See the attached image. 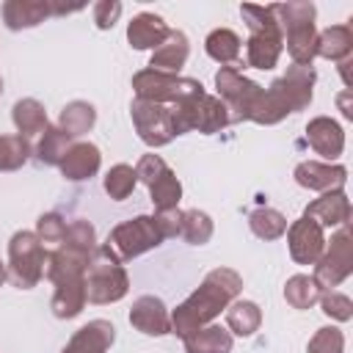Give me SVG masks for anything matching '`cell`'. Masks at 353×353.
I'll use <instances>...</instances> for the list:
<instances>
[{"label":"cell","mask_w":353,"mask_h":353,"mask_svg":"<svg viewBox=\"0 0 353 353\" xmlns=\"http://www.w3.org/2000/svg\"><path fill=\"white\" fill-rule=\"evenodd\" d=\"M94 251H97V229L85 218L66 223L63 243L47 251L44 273L55 284V295L50 306L58 320L77 317L83 306L88 303L85 301V268Z\"/></svg>","instance_id":"obj_1"},{"label":"cell","mask_w":353,"mask_h":353,"mask_svg":"<svg viewBox=\"0 0 353 353\" xmlns=\"http://www.w3.org/2000/svg\"><path fill=\"white\" fill-rule=\"evenodd\" d=\"M243 290V276L232 268H215L204 276V281L171 312V334L188 336L204 325H210Z\"/></svg>","instance_id":"obj_2"},{"label":"cell","mask_w":353,"mask_h":353,"mask_svg":"<svg viewBox=\"0 0 353 353\" xmlns=\"http://www.w3.org/2000/svg\"><path fill=\"white\" fill-rule=\"evenodd\" d=\"M287 52L292 58V63L298 66H312V61L317 58V28H314V3H273L270 6Z\"/></svg>","instance_id":"obj_3"},{"label":"cell","mask_w":353,"mask_h":353,"mask_svg":"<svg viewBox=\"0 0 353 353\" xmlns=\"http://www.w3.org/2000/svg\"><path fill=\"white\" fill-rule=\"evenodd\" d=\"M240 17L248 25V41H245V61L254 69H273L281 58L284 50V36L281 28L270 11V6H254V3H243L240 6Z\"/></svg>","instance_id":"obj_4"},{"label":"cell","mask_w":353,"mask_h":353,"mask_svg":"<svg viewBox=\"0 0 353 353\" xmlns=\"http://www.w3.org/2000/svg\"><path fill=\"white\" fill-rule=\"evenodd\" d=\"M232 124V116L226 110V105L207 94V91H199L176 105H171V127H174V135H185V132H204V135H212V132H221Z\"/></svg>","instance_id":"obj_5"},{"label":"cell","mask_w":353,"mask_h":353,"mask_svg":"<svg viewBox=\"0 0 353 353\" xmlns=\"http://www.w3.org/2000/svg\"><path fill=\"white\" fill-rule=\"evenodd\" d=\"M168 237H165L157 215H135V218L121 221L119 226H113V232L108 234V240L102 245L124 265V262L157 248Z\"/></svg>","instance_id":"obj_6"},{"label":"cell","mask_w":353,"mask_h":353,"mask_svg":"<svg viewBox=\"0 0 353 353\" xmlns=\"http://www.w3.org/2000/svg\"><path fill=\"white\" fill-rule=\"evenodd\" d=\"M130 290V276L124 265L105 248L97 245L88 268H85V301L88 303H116L127 295Z\"/></svg>","instance_id":"obj_7"},{"label":"cell","mask_w":353,"mask_h":353,"mask_svg":"<svg viewBox=\"0 0 353 353\" xmlns=\"http://www.w3.org/2000/svg\"><path fill=\"white\" fill-rule=\"evenodd\" d=\"M47 265V248L36 237V232H14L8 240V279L19 290H30L41 281Z\"/></svg>","instance_id":"obj_8"},{"label":"cell","mask_w":353,"mask_h":353,"mask_svg":"<svg viewBox=\"0 0 353 353\" xmlns=\"http://www.w3.org/2000/svg\"><path fill=\"white\" fill-rule=\"evenodd\" d=\"M132 88H135V99L165 105V108H171L176 102L204 91V85L199 80H193V77L154 72V69H141L138 74H132Z\"/></svg>","instance_id":"obj_9"},{"label":"cell","mask_w":353,"mask_h":353,"mask_svg":"<svg viewBox=\"0 0 353 353\" xmlns=\"http://www.w3.org/2000/svg\"><path fill=\"white\" fill-rule=\"evenodd\" d=\"M215 88H218V99L226 105L232 124L234 121H248L256 99L262 97V85L254 83L251 77H245L237 66H221L215 72Z\"/></svg>","instance_id":"obj_10"},{"label":"cell","mask_w":353,"mask_h":353,"mask_svg":"<svg viewBox=\"0 0 353 353\" xmlns=\"http://www.w3.org/2000/svg\"><path fill=\"white\" fill-rule=\"evenodd\" d=\"M135 174H138V182H143L149 188V199L157 212L179 207L182 182L176 179V174L168 168V163L160 154H143L135 165Z\"/></svg>","instance_id":"obj_11"},{"label":"cell","mask_w":353,"mask_h":353,"mask_svg":"<svg viewBox=\"0 0 353 353\" xmlns=\"http://www.w3.org/2000/svg\"><path fill=\"white\" fill-rule=\"evenodd\" d=\"M353 270V254H350V229L339 226V232L331 234V240H325V251L320 254V259L314 262V281L320 290H331L339 287Z\"/></svg>","instance_id":"obj_12"},{"label":"cell","mask_w":353,"mask_h":353,"mask_svg":"<svg viewBox=\"0 0 353 353\" xmlns=\"http://www.w3.org/2000/svg\"><path fill=\"white\" fill-rule=\"evenodd\" d=\"M130 116H132V127H135L138 138L152 149H160L176 138L174 127H171V108H165V105L132 99Z\"/></svg>","instance_id":"obj_13"},{"label":"cell","mask_w":353,"mask_h":353,"mask_svg":"<svg viewBox=\"0 0 353 353\" xmlns=\"http://www.w3.org/2000/svg\"><path fill=\"white\" fill-rule=\"evenodd\" d=\"M287 248L292 262L298 265H314L320 254L325 251V232L312 218H298L287 226Z\"/></svg>","instance_id":"obj_14"},{"label":"cell","mask_w":353,"mask_h":353,"mask_svg":"<svg viewBox=\"0 0 353 353\" xmlns=\"http://www.w3.org/2000/svg\"><path fill=\"white\" fill-rule=\"evenodd\" d=\"M130 325L146 336H165L171 334V312L157 295H141L132 301Z\"/></svg>","instance_id":"obj_15"},{"label":"cell","mask_w":353,"mask_h":353,"mask_svg":"<svg viewBox=\"0 0 353 353\" xmlns=\"http://www.w3.org/2000/svg\"><path fill=\"white\" fill-rule=\"evenodd\" d=\"M295 182L306 190H320V193H328V190H339L345 182H347V168L339 165V163H320V160H303L295 165L292 171Z\"/></svg>","instance_id":"obj_16"},{"label":"cell","mask_w":353,"mask_h":353,"mask_svg":"<svg viewBox=\"0 0 353 353\" xmlns=\"http://www.w3.org/2000/svg\"><path fill=\"white\" fill-rule=\"evenodd\" d=\"M306 141L328 163H334L345 152V130L328 116H314L306 124Z\"/></svg>","instance_id":"obj_17"},{"label":"cell","mask_w":353,"mask_h":353,"mask_svg":"<svg viewBox=\"0 0 353 353\" xmlns=\"http://www.w3.org/2000/svg\"><path fill=\"white\" fill-rule=\"evenodd\" d=\"M168 33L171 28L165 25V19L152 11L135 14L132 22L127 25V41L132 50H157L168 39Z\"/></svg>","instance_id":"obj_18"},{"label":"cell","mask_w":353,"mask_h":353,"mask_svg":"<svg viewBox=\"0 0 353 353\" xmlns=\"http://www.w3.org/2000/svg\"><path fill=\"white\" fill-rule=\"evenodd\" d=\"M303 218H312L317 226H347L350 221V201H347V193L339 188V190H328L323 193L320 199H314L306 210H303Z\"/></svg>","instance_id":"obj_19"},{"label":"cell","mask_w":353,"mask_h":353,"mask_svg":"<svg viewBox=\"0 0 353 353\" xmlns=\"http://www.w3.org/2000/svg\"><path fill=\"white\" fill-rule=\"evenodd\" d=\"M116 342V328L110 320H91L72 334L61 353H105Z\"/></svg>","instance_id":"obj_20"},{"label":"cell","mask_w":353,"mask_h":353,"mask_svg":"<svg viewBox=\"0 0 353 353\" xmlns=\"http://www.w3.org/2000/svg\"><path fill=\"white\" fill-rule=\"evenodd\" d=\"M102 165V154L94 143L88 141H80V143H72L69 152L63 154L61 160V174L69 179V182H83V179H91Z\"/></svg>","instance_id":"obj_21"},{"label":"cell","mask_w":353,"mask_h":353,"mask_svg":"<svg viewBox=\"0 0 353 353\" xmlns=\"http://www.w3.org/2000/svg\"><path fill=\"white\" fill-rule=\"evenodd\" d=\"M47 17H52L50 0H6L3 3V22L8 30L36 28Z\"/></svg>","instance_id":"obj_22"},{"label":"cell","mask_w":353,"mask_h":353,"mask_svg":"<svg viewBox=\"0 0 353 353\" xmlns=\"http://www.w3.org/2000/svg\"><path fill=\"white\" fill-rule=\"evenodd\" d=\"M190 55V44H188V36L182 30H171L168 39L152 50V58H149V69L154 72H168V74H179V69L185 66Z\"/></svg>","instance_id":"obj_23"},{"label":"cell","mask_w":353,"mask_h":353,"mask_svg":"<svg viewBox=\"0 0 353 353\" xmlns=\"http://www.w3.org/2000/svg\"><path fill=\"white\" fill-rule=\"evenodd\" d=\"M185 353H232V334L215 323L188 334L185 339Z\"/></svg>","instance_id":"obj_24"},{"label":"cell","mask_w":353,"mask_h":353,"mask_svg":"<svg viewBox=\"0 0 353 353\" xmlns=\"http://www.w3.org/2000/svg\"><path fill=\"white\" fill-rule=\"evenodd\" d=\"M11 121H14L17 132L25 135V138H30V135H41V132L50 127L44 105H41L39 99H30V97L14 102V108H11Z\"/></svg>","instance_id":"obj_25"},{"label":"cell","mask_w":353,"mask_h":353,"mask_svg":"<svg viewBox=\"0 0 353 353\" xmlns=\"http://www.w3.org/2000/svg\"><path fill=\"white\" fill-rule=\"evenodd\" d=\"M353 52V30L350 25H331L317 33V55L325 61H347Z\"/></svg>","instance_id":"obj_26"},{"label":"cell","mask_w":353,"mask_h":353,"mask_svg":"<svg viewBox=\"0 0 353 353\" xmlns=\"http://www.w3.org/2000/svg\"><path fill=\"white\" fill-rule=\"evenodd\" d=\"M226 325H229V334L234 336H254L262 325V309L254 301L234 298L226 306Z\"/></svg>","instance_id":"obj_27"},{"label":"cell","mask_w":353,"mask_h":353,"mask_svg":"<svg viewBox=\"0 0 353 353\" xmlns=\"http://www.w3.org/2000/svg\"><path fill=\"white\" fill-rule=\"evenodd\" d=\"M97 124V110L91 102L85 99H74V102H66L61 116H58V127L69 135V138H80L85 132H91V127Z\"/></svg>","instance_id":"obj_28"},{"label":"cell","mask_w":353,"mask_h":353,"mask_svg":"<svg viewBox=\"0 0 353 353\" xmlns=\"http://www.w3.org/2000/svg\"><path fill=\"white\" fill-rule=\"evenodd\" d=\"M240 36L234 33V30H229V28H215L207 39H204V50H207V55L212 58V61H218V63H234L237 58H240Z\"/></svg>","instance_id":"obj_29"},{"label":"cell","mask_w":353,"mask_h":353,"mask_svg":"<svg viewBox=\"0 0 353 353\" xmlns=\"http://www.w3.org/2000/svg\"><path fill=\"white\" fill-rule=\"evenodd\" d=\"M69 146H72V138L55 124H50L44 132H41V138H39V143H36V157H39V163H44V165H61V160H63V154L69 152Z\"/></svg>","instance_id":"obj_30"},{"label":"cell","mask_w":353,"mask_h":353,"mask_svg":"<svg viewBox=\"0 0 353 353\" xmlns=\"http://www.w3.org/2000/svg\"><path fill=\"white\" fill-rule=\"evenodd\" d=\"M320 287L312 276L306 273H298L292 279H287L284 284V301L292 306V309H312L317 301H320Z\"/></svg>","instance_id":"obj_31"},{"label":"cell","mask_w":353,"mask_h":353,"mask_svg":"<svg viewBox=\"0 0 353 353\" xmlns=\"http://www.w3.org/2000/svg\"><path fill=\"white\" fill-rule=\"evenodd\" d=\"M248 229L259 240H279L287 232V218L273 207H256L248 215Z\"/></svg>","instance_id":"obj_32"},{"label":"cell","mask_w":353,"mask_h":353,"mask_svg":"<svg viewBox=\"0 0 353 353\" xmlns=\"http://www.w3.org/2000/svg\"><path fill=\"white\" fill-rule=\"evenodd\" d=\"M179 237L190 245H204L212 237V218L204 210H182Z\"/></svg>","instance_id":"obj_33"},{"label":"cell","mask_w":353,"mask_h":353,"mask_svg":"<svg viewBox=\"0 0 353 353\" xmlns=\"http://www.w3.org/2000/svg\"><path fill=\"white\" fill-rule=\"evenodd\" d=\"M30 141L25 135H0V171H17L30 157Z\"/></svg>","instance_id":"obj_34"},{"label":"cell","mask_w":353,"mask_h":353,"mask_svg":"<svg viewBox=\"0 0 353 353\" xmlns=\"http://www.w3.org/2000/svg\"><path fill=\"white\" fill-rule=\"evenodd\" d=\"M138 185V174L132 165L127 163H116L108 174H105V193L113 199V201H124Z\"/></svg>","instance_id":"obj_35"},{"label":"cell","mask_w":353,"mask_h":353,"mask_svg":"<svg viewBox=\"0 0 353 353\" xmlns=\"http://www.w3.org/2000/svg\"><path fill=\"white\" fill-rule=\"evenodd\" d=\"M306 353H345V334L336 325L317 328L306 345Z\"/></svg>","instance_id":"obj_36"},{"label":"cell","mask_w":353,"mask_h":353,"mask_svg":"<svg viewBox=\"0 0 353 353\" xmlns=\"http://www.w3.org/2000/svg\"><path fill=\"white\" fill-rule=\"evenodd\" d=\"M36 237L41 240V245H61L66 237V221L58 212H44L36 221Z\"/></svg>","instance_id":"obj_37"},{"label":"cell","mask_w":353,"mask_h":353,"mask_svg":"<svg viewBox=\"0 0 353 353\" xmlns=\"http://www.w3.org/2000/svg\"><path fill=\"white\" fill-rule=\"evenodd\" d=\"M317 303L323 306V314H328L331 320L347 323V320L353 317V301H350L345 292H336V290H323Z\"/></svg>","instance_id":"obj_38"},{"label":"cell","mask_w":353,"mask_h":353,"mask_svg":"<svg viewBox=\"0 0 353 353\" xmlns=\"http://www.w3.org/2000/svg\"><path fill=\"white\" fill-rule=\"evenodd\" d=\"M121 17V3L119 0H99L94 3V22L99 30H110Z\"/></svg>","instance_id":"obj_39"},{"label":"cell","mask_w":353,"mask_h":353,"mask_svg":"<svg viewBox=\"0 0 353 353\" xmlns=\"http://www.w3.org/2000/svg\"><path fill=\"white\" fill-rule=\"evenodd\" d=\"M347 97H350V91L339 94V105H342V113H345V119H353V110H350V105H347Z\"/></svg>","instance_id":"obj_40"},{"label":"cell","mask_w":353,"mask_h":353,"mask_svg":"<svg viewBox=\"0 0 353 353\" xmlns=\"http://www.w3.org/2000/svg\"><path fill=\"white\" fill-rule=\"evenodd\" d=\"M6 279H8V268H6V262H0V287H3Z\"/></svg>","instance_id":"obj_41"},{"label":"cell","mask_w":353,"mask_h":353,"mask_svg":"<svg viewBox=\"0 0 353 353\" xmlns=\"http://www.w3.org/2000/svg\"><path fill=\"white\" fill-rule=\"evenodd\" d=\"M0 97H3V80H0Z\"/></svg>","instance_id":"obj_42"}]
</instances>
